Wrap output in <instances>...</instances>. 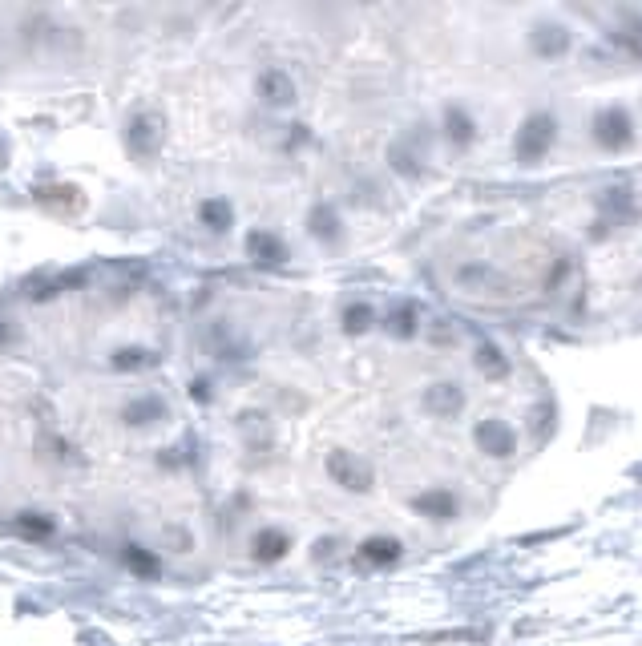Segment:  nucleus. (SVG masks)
Returning <instances> with one entry per match:
<instances>
[{
    "label": "nucleus",
    "mask_w": 642,
    "mask_h": 646,
    "mask_svg": "<svg viewBox=\"0 0 642 646\" xmlns=\"http://www.w3.org/2000/svg\"><path fill=\"white\" fill-rule=\"evenodd\" d=\"M324 473L340 493H352V497H368L376 489V465L356 449H332L324 457Z\"/></svg>",
    "instance_id": "6"
},
{
    "label": "nucleus",
    "mask_w": 642,
    "mask_h": 646,
    "mask_svg": "<svg viewBox=\"0 0 642 646\" xmlns=\"http://www.w3.org/2000/svg\"><path fill=\"white\" fill-rule=\"evenodd\" d=\"M558 150V114L538 105V110H529L513 134V162L525 166V170H538L550 162V154Z\"/></svg>",
    "instance_id": "2"
},
{
    "label": "nucleus",
    "mask_w": 642,
    "mask_h": 646,
    "mask_svg": "<svg viewBox=\"0 0 642 646\" xmlns=\"http://www.w3.org/2000/svg\"><path fill=\"white\" fill-rule=\"evenodd\" d=\"M416 408L433 424H457L465 416V408H469V392L453 376H433V380H424L416 388Z\"/></svg>",
    "instance_id": "3"
},
{
    "label": "nucleus",
    "mask_w": 642,
    "mask_h": 646,
    "mask_svg": "<svg viewBox=\"0 0 642 646\" xmlns=\"http://www.w3.org/2000/svg\"><path fill=\"white\" fill-rule=\"evenodd\" d=\"M473 449L485 457V461H497V465H509L517 453H521V428L501 416V412H485L473 420Z\"/></svg>",
    "instance_id": "4"
},
{
    "label": "nucleus",
    "mask_w": 642,
    "mask_h": 646,
    "mask_svg": "<svg viewBox=\"0 0 642 646\" xmlns=\"http://www.w3.org/2000/svg\"><path fill=\"white\" fill-rule=\"evenodd\" d=\"M582 142L602 158L630 154L638 146V122L622 101H602L582 118Z\"/></svg>",
    "instance_id": "1"
},
{
    "label": "nucleus",
    "mask_w": 642,
    "mask_h": 646,
    "mask_svg": "<svg viewBox=\"0 0 642 646\" xmlns=\"http://www.w3.org/2000/svg\"><path fill=\"white\" fill-rule=\"evenodd\" d=\"M477 368H481V376H485V380H505V376L513 372V360H505V356H501V348L481 344V348H477Z\"/></svg>",
    "instance_id": "10"
},
{
    "label": "nucleus",
    "mask_w": 642,
    "mask_h": 646,
    "mask_svg": "<svg viewBox=\"0 0 642 646\" xmlns=\"http://www.w3.org/2000/svg\"><path fill=\"white\" fill-rule=\"evenodd\" d=\"M412 513L433 521V525H453L461 517V493L449 485V481H433V485H420L412 497H408Z\"/></svg>",
    "instance_id": "8"
},
{
    "label": "nucleus",
    "mask_w": 642,
    "mask_h": 646,
    "mask_svg": "<svg viewBox=\"0 0 642 646\" xmlns=\"http://www.w3.org/2000/svg\"><path fill=\"white\" fill-rule=\"evenodd\" d=\"M525 53L538 65H554L566 61L574 53V29L558 17H538L525 25Z\"/></svg>",
    "instance_id": "5"
},
{
    "label": "nucleus",
    "mask_w": 642,
    "mask_h": 646,
    "mask_svg": "<svg viewBox=\"0 0 642 646\" xmlns=\"http://www.w3.org/2000/svg\"><path fill=\"white\" fill-rule=\"evenodd\" d=\"M437 130H441V138H445V146L453 154H473L481 146V138H485V126H481L477 110H473V105H465V101H445L441 105Z\"/></svg>",
    "instance_id": "7"
},
{
    "label": "nucleus",
    "mask_w": 642,
    "mask_h": 646,
    "mask_svg": "<svg viewBox=\"0 0 642 646\" xmlns=\"http://www.w3.org/2000/svg\"><path fill=\"white\" fill-rule=\"evenodd\" d=\"M372 323H376V311H372V303L368 299H352V307L344 311V328L356 336H364V332H372Z\"/></svg>",
    "instance_id": "11"
},
{
    "label": "nucleus",
    "mask_w": 642,
    "mask_h": 646,
    "mask_svg": "<svg viewBox=\"0 0 642 646\" xmlns=\"http://www.w3.org/2000/svg\"><path fill=\"white\" fill-rule=\"evenodd\" d=\"M404 558V542L396 533H368L356 546V566L360 570H392Z\"/></svg>",
    "instance_id": "9"
}]
</instances>
